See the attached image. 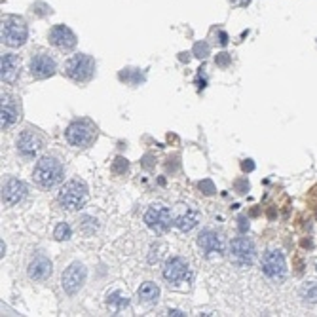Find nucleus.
Wrapping results in <instances>:
<instances>
[{
  "mask_svg": "<svg viewBox=\"0 0 317 317\" xmlns=\"http://www.w3.org/2000/svg\"><path fill=\"white\" fill-rule=\"evenodd\" d=\"M29 71H31L33 78H36V80H46V78H50V76L55 74L57 65H55L53 57H50L48 53H35L31 57Z\"/></svg>",
  "mask_w": 317,
  "mask_h": 317,
  "instance_id": "f8f14e48",
  "label": "nucleus"
},
{
  "mask_svg": "<svg viewBox=\"0 0 317 317\" xmlns=\"http://www.w3.org/2000/svg\"><path fill=\"white\" fill-rule=\"evenodd\" d=\"M106 306H108L110 312H114V314H122L123 310L129 308V297L123 295V293H120V291H114V293L108 295V298H106Z\"/></svg>",
  "mask_w": 317,
  "mask_h": 317,
  "instance_id": "aec40b11",
  "label": "nucleus"
},
{
  "mask_svg": "<svg viewBox=\"0 0 317 317\" xmlns=\"http://www.w3.org/2000/svg\"><path fill=\"white\" fill-rule=\"evenodd\" d=\"M159 298V287L156 283L146 281L139 287V300L142 304H156Z\"/></svg>",
  "mask_w": 317,
  "mask_h": 317,
  "instance_id": "412c9836",
  "label": "nucleus"
},
{
  "mask_svg": "<svg viewBox=\"0 0 317 317\" xmlns=\"http://www.w3.org/2000/svg\"><path fill=\"white\" fill-rule=\"evenodd\" d=\"M217 65H218V67H228L230 65L228 53H218V55H217Z\"/></svg>",
  "mask_w": 317,
  "mask_h": 317,
  "instance_id": "a878e982",
  "label": "nucleus"
},
{
  "mask_svg": "<svg viewBox=\"0 0 317 317\" xmlns=\"http://www.w3.org/2000/svg\"><path fill=\"white\" fill-rule=\"evenodd\" d=\"M253 167H255V165H253V163H243V169H249V171H251V169H253Z\"/></svg>",
  "mask_w": 317,
  "mask_h": 317,
  "instance_id": "cd10ccee",
  "label": "nucleus"
},
{
  "mask_svg": "<svg viewBox=\"0 0 317 317\" xmlns=\"http://www.w3.org/2000/svg\"><path fill=\"white\" fill-rule=\"evenodd\" d=\"M65 139L74 148H89L97 141V127L89 120H74L65 129Z\"/></svg>",
  "mask_w": 317,
  "mask_h": 317,
  "instance_id": "f03ea898",
  "label": "nucleus"
},
{
  "mask_svg": "<svg viewBox=\"0 0 317 317\" xmlns=\"http://www.w3.org/2000/svg\"><path fill=\"white\" fill-rule=\"evenodd\" d=\"M86 276H88V270L84 268V264L72 262V264L63 272V277H61V285H63L65 293L76 295V293L82 289V285L86 283Z\"/></svg>",
  "mask_w": 317,
  "mask_h": 317,
  "instance_id": "9b49d317",
  "label": "nucleus"
},
{
  "mask_svg": "<svg viewBox=\"0 0 317 317\" xmlns=\"http://www.w3.org/2000/svg\"><path fill=\"white\" fill-rule=\"evenodd\" d=\"M112 169H114V173H123V171H127V159L118 158L116 161H114Z\"/></svg>",
  "mask_w": 317,
  "mask_h": 317,
  "instance_id": "393cba45",
  "label": "nucleus"
},
{
  "mask_svg": "<svg viewBox=\"0 0 317 317\" xmlns=\"http://www.w3.org/2000/svg\"><path fill=\"white\" fill-rule=\"evenodd\" d=\"M194 53L199 57V59H203V57L209 55V46H207L205 42H198V44L194 46Z\"/></svg>",
  "mask_w": 317,
  "mask_h": 317,
  "instance_id": "b1692460",
  "label": "nucleus"
},
{
  "mask_svg": "<svg viewBox=\"0 0 317 317\" xmlns=\"http://www.w3.org/2000/svg\"><path fill=\"white\" fill-rule=\"evenodd\" d=\"M29 29L25 21L16 16H8L2 19V42L10 48H19L27 42Z\"/></svg>",
  "mask_w": 317,
  "mask_h": 317,
  "instance_id": "39448f33",
  "label": "nucleus"
},
{
  "mask_svg": "<svg viewBox=\"0 0 317 317\" xmlns=\"http://www.w3.org/2000/svg\"><path fill=\"white\" fill-rule=\"evenodd\" d=\"M57 201L67 211L80 209L88 201V186H86V182L84 180H78V178L65 182V186L61 188V192L57 196Z\"/></svg>",
  "mask_w": 317,
  "mask_h": 317,
  "instance_id": "7ed1b4c3",
  "label": "nucleus"
},
{
  "mask_svg": "<svg viewBox=\"0 0 317 317\" xmlns=\"http://www.w3.org/2000/svg\"><path fill=\"white\" fill-rule=\"evenodd\" d=\"M300 297L308 304H317V281L304 283L300 289Z\"/></svg>",
  "mask_w": 317,
  "mask_h": 317,
  "instance_id": "4be33fe9",
  "label": "nucleus"
},
{
  "mask_svg": "<svg viewBox=\"0 0 317 317\" xmlns=\"http://www.w3.org/2000/svg\"><path fill=\"white\" fill-rule=\"evenodd\" d=\"M19 114H21V106L18 99L10 93H2V129L18 122Z\"/></svg>",
  "mask_w": 317,
  "mask_h": 317,
  "instance_id": "f3484780",
  "label": "nucleus"
},
{
  "mask_svg": "<svg viewBox=\"0 0 317 317\" xmlns=\"http://www.w3.org/2000/svg\"><path fill=\"white\" fill-rule=\"evenodd\" d=\"M144 224L156 234L167 232L169 226L173 224V215L169 211V207H165L163 203H154L144 213Z\"/></svg>",
  "mask_w": 317,
  "mask_h": 317,
  "instance_id": "0eeeda50",
  "label": "nucleus"
},
{
  "mask_svg": "<svg viewBox=\"0 0 317 317\" xmlns=\"http://www.w3.org/2000/svg\"><path fill=\"white\" fill-rule=\"evenodd\" d=\"M76 35L72 33L67 25H55L50 31V44L55 46L61 52H71L76 48Z\"/></svg>",
  "mask_w": 317,
  "mask_h": 317,
  "instance_id": "ddd939ff",
  "label": "nucleus"
},
{
  "mask_svg": "<svg viewBox=\"0 0 317 317\" xmlns=\"http://www.w3.org/2000/svg\"><path fill=\"white\" fill-rule=\"evenodd\" d=\"M16 144H18V152L23 158H35L36 154L44 148V137L36 129L27 127L19 133Z\"/></svg>",
  "mask_w": 317,
  "mask_h": 317,
  "instance_id": "9d476101",
  "label": "nucleus"
},
{
  "mask_svg": "<svg viewBox=\"0 0 317 317\" xmlns=\"http://www.w3.org/2000/svg\"><path fill=\"white\" fill-rule=\"evenodd\" d=\"M167 314H169V316H184V314H182V312H178V310H169Z\"/></svg>",
  "mask_w": 317,
  "mask_h": 317,
  "instance_id": "bb28decb",
  "label": "nucleus"
},
{
  "mask_svg": "<svg viewBox=\"0 0 317 317\" xmlns=\"http://www.w3.org/2000/svg\"><path fill=\"white\" fill-rule=\"evenodd\" d=\"M71 236H72V230L67 222H59L55 226V230H53V238L57 241H67V239H71Z\"/></svg>",
  "mask_w": 317,
  "mask_h": 317,
  "instance_id": "5701e85b",
  "label": "nucleus"
},
{
  "mask_svg": "<svg viewBox=\"0 0 317 317\" xmlns=\"http://www.w3.org/2000/svg\"><path fill=\"white\" fill-rule=\"evenodd\" d=\"M0 67H2V80H4V82L12 84V82L18 80L19 69H21V61H19L18 55H14V53H4V55H2Z\"/></svg>",
  "mask_w": 317,
  "mask_h": 317,
  "instance_id": "a211bd4d",
  "label": "nucleus"
},
{
  "mask_svg": "<svg viewBox=\"0 0 317 317\" xmlns=\"http://www.w3.org/2000/svg\"><path fill=\"white\" fill-rule=\"evenodd\" d=\"M65 74L74 82H89L95 74V61L86 53L72 55L65 65Z\"/></svg>",
  "mask_w": 317,
  "mask_h": 317,
  "instance_id": "423d86ee",
  "label": "nucleus"
},
{
  "mask_svg": "<svg viewBox=\"0 0 317 317\" xmlns=\"http://www.w3.org/2000/svg\"><path fill=\"white\" fill-rule=\"evenodd\" d=\"M262 274L272 281H283L287 277V262L279 251H268L262 257Z\"/></svg>",
  "mask_w": 317,
  "mask_h": 317,
  "instance_id": "1a4fd4ad",
  "label": "nucleus"
},
{
  "mask_svg": "<svg viewBox=\"0 0 317 317\" xmlns=\"http://www.w3.org/2000/svg\"><path fill=\"white\" fill-rule=\"evenodd\" d=\"M230 262L238 268H249L257 258V247L255 243L245 238V236H238L230 241V251H228Z\"/></svg>",
  "mask_w": 317,
  "mask_h": 317,
  "instance_id": "20e7f679",
  "label": "nucleus"
},
{
  "mask_svg": "<svg viewBox=\"0 0 317 317\" xmlns=\"http://www.w3.org/2000/svg\"><path fill=\"white\" fill-rule=\"evenodd\" d=\"M65 177V167L55 156H44L36 161L35 171H33V178L40 188H55Z\"/></svg>",
  "mask_w": 317,
  "mask_h": 317,
  "instance_id": "f257e3e1",
  "label": "nucleus"
},
{
  "mask_svg": "<svg viewBox=\"0 0 317 317\" xmlns=\"http://www.w3.org/2000/svg\"><path fill=\"white\" fill-rule=\"evenodd\" d=\"M163 279L169 283V285L188 283L192 279L190 264H188L182 257H171V258L163 264Z\"/></svg>",
  "mask_w": 317,
  "mask_h": 317,
  "instance_id": "6e6552de",
  "label": "nucleus"
},
{
  "mask_svg": "<svg viewBox=\"0 0 317 317\" xmlns=\"http://www.w3.org/2000/svg\"><path fill=\"white\" fill-rule=\"evenodd\" d=\"M198 220H199V213L186 205V207L180 209V213L173 218V224H175L178 230H182V232H190L192 228L198 226Z\"/></svg>",
  "mask_w": 317,
  "mask_h": 317,
  "instance_id": "6ab92c4d",
  "label": "nucleus"
},
{
  "mask_svg": "<svg viewBox=\"0 0 317 317\" xmlns=\"http://www.w3.org/2000/svg\"><path fill=\"white\" fill-rule=\"evenodd\" d=\"M25 198H27V186L21 180L14 178V177L6 178V182L2 184V199H4V203L6 205H18Z\"/></svg>",
  "mask_w": 317,
  "mask_h": 317,
  "instance_id": "4468645a",
  "label": "nucleus"
},
{
  "mask_svg": "<svg viewBox=\"0 0 317 317\" xmlns=\"http://www.w3.org/2000/svg\"><path fill=\"white\" fill-rule=\"evenodd\" d=\"M27 272H29V277L33 281H46L53 272L52 260L48 257H44V255H36L35 258L29 262Z\"/></svg>",
  "mask_w": 317,
  "mask_h": 317,
  "instance_id": "dca6fc26",
  "label": "nucleus"
},
{
  "mask_svg": "<svg viewBox=\"0 0 317 317\" xmlns=\"http://www.w3.org/2000/svg\"><path fill=\"white\" fill-rule=\"evenodd\" d=\"M198 245L205 257H217L222 253V238L213 230H203L198 236Z\"/></svg>",
  "mask_w": 317,
  "mask_h": 317,
  "instance_id": "2eb2a0df",
  "label": "nucleus"
}]
</instances>
